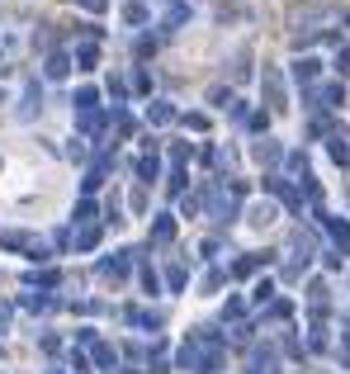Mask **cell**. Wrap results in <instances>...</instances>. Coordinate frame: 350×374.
I'll use <instances>...</instances> for the list:
<instances>
[{"instance_id": "obj_32", "label": "cell", "mask_w": 350, "mask_h": 374, "mask_svg": "<svg viewBox=\"0 0 350 374\" xmlns=\"http://www.w3.org/2000/svg\"><path fill=\"white\" fill-rule=\"evenodd\" d=\"M5 322H10V308H0V332H5Z\"/></svg>"}, {"instance_id": "obj_6", "label": "cell", "mask_w": 350, "mask_h": 374, "mask_svg": "<svg viewBox=\"0 0 350 374\" xmlns=\"http://www.w3.org/2000/svg\"><path fill=\"white\" fill-rule=\"evenodd\" d=\"M317 71H322V62H313V57L294 62V80H298V85H313V80H317Z\"/></svg>"}, {"instance_id": "obj_21", "label": "cell", "mask_w": 350, "mask_h": 374, "mask_svg": "<svg viewBox=\"0 0 350 374\" xmlns=\"http://www.w3.org/2000/svg\"><path fill=\"white\" fill-rule=\"evenodd\" d=\"M28 284H43V289H53V284H57V270H33V275H28Z\"/></svg>"}, {"instance_id": "obj_3", "label": "cell", "mask_w": 350, "mask_h": 374, "mask_svg": "<svg viewBox=\"0 0 350 374\" xmlns=\"http://www.w3.org/2000/svg\"><path fill=\"white\" fill-rule=\"evenodd\" d=\"M128 266H133V251H119L114 261H100V275H109V280H123V275H128Z\"/></svg>"}, {"instance_id": "obj_12", "label": "cell", "mask_w": 350, "mask_h": 374, "mask_svg": "<svg viewBox=\"0 0 350 374\" xmlns=\"http://www.w3.org/2000/svg\"><path fill=\"white\" fill-rule=\"evenodd\" d=\"M38 105H43V95H38V85H28V90H24V105H19V119H33Z\"/></svg>"}, {"instance_id": "obj_18", "label": "cell", "mask_w": 350, "mask_h": 374, "mask_svg": "<svg viewBox=\"0 0 350 374\" xmlns=\"http://www.w3.org/2000/svg\"><path fill=\"white\" fill-rule=\"evenodd\" d=\"M256 270H261V256H242V261L232 266V275H237V280H246V275H256Z\"/></svg>"}, {"instance_id": "obj_8", "label": "cell", "mask_w": 350, "mask_h": 374, "mask_svg": "<svg viewBox=\"0 0 350 374\" xmlns=\"http://www.w3.org/2000/svg\"><path fill=\"white\" fill-rule=\"evenodd\" d=\"M95 246H100V228H95V223L76 228V251H95Z\"/></svg>"}, {"instance_id": "obj_2", "label": "cell", "mask_w": 350, "mask_h": 374, "mask_svg": "<svg viewBox=\"0 0 350 374\" xmlns=\"http://www.w3.org/2000/svg\"><path fill=\"white\" fill-rule=\"evenodd\" d=\"M322 228L331 232V241H336L341 251H350V223H346V218H331V214H322Z\"/></svg>"}, {"instance_id": "obj_9", "label": "cell", "mask_w": 350, "mask_h": 374, "mask_svg": "<svg viewBox=\"0 0 350 374\" xmlns=\"http://www.w3.org/2000/svg\"><path fill=\"white\" fill-rule=\"evenodd\" d=\"M128 322H133V327H161V313H152V308H128Z\"/></svg>"}, {"instance_id": "obj_20", "label": "cell", "mask_w": 350, "mask_h": 374, "mask_svg": "<svg viewBox=\"0 0 350 374\" xmlns=\"http://www.w3.org/2000/svg\"><path fill=\"white\" fill-rule=\"evenodd\" d=\"M95 57H100V53H95V43H81V48H76V62H81L85 71L95 67Z\"/></svg>"}, {"instance_id": "obj_17", "label": "cell", "mask_w": 350, "mask_h": 374, "mask_svg": "<svg viewBox=\"0 0 350 374\" xmlns=\"http://www.w3.org/2000/svg\"><path fill=\"white\" fill-rule=\"evenodd\" d=\"M251 223H256V228H270V223H274V204H256V209H251Z\"/></svg>"}, {"instance_id": "obj_4", "label": "cell", "mask_w": 350, "mask_h": 374, "mask_svg": "<svg viewBox=\"0 0 350 374\" xmlns=\"http://www.w3.org/2000/svg\"><path fill=\"white\" fill-rule=\"evenodd\" d=\"M189 15H194V10H189L185 0H175V5H170V10H166V19H161V28H166V33H175V28H180V24H189Z\"/></svg>"}, {"instance_id": "obj_24", "label": "cell", "mask_w": 350, "mask_h": 374, "mask_svg": "<svg viewBox=\"0 0 350 374\" xmlns=\"http://www.w3.org/2000/svg\"><path fill=\"white\" fill-rule=\"evenodd\" d=\"M180 124H185V128H194V133H204V128H209V114H185Z\"/></svg>"}, {"instance_id": "obj_19", "label": "cell", "mask_w": 350, "mask_h": 374, "mask_svg": "<svg viewBox=\"0 0 350 374\" xmlns=\"http://www.w3.org/2000/svg\"><path fill=\"white\" fill-rule=\"evenodd\" d=\"M19 303H24V308H33V313H48V308H53V298H48V294H24Z\"/></svg>"}, {"instance_id": "obj_1", "label": "cell", "mask_w": 350, "mask_h": 374, "mask_svg": "<svg viewBox=\"0 0 350 374\" xmlns=\"http://www.w3.org/2000/svg\"><path fill=\"white\" fill-rule=\"evenodd\" d=\"M313 100H317L322 109L346 105V85H341V80H326V85H317V90H313Z\"/></svg>"}, {"instance_id": "obj_31", "label": "cell", "mask_w": 350, "mask_h": 374, "mask_svg": "<svg viewBox=\"0 0 350 374\" xmlns=\"http://www.w3.org/2000/svg\"><path fill=\"white\" fill-rule=\"evenodd\" d=\"M81 5H85V10H95V15H100V10H105L109 0H81Z\"/></svg>"}, {"instance_id": "obj_27", "label": "cell", "mask_w": 350, "mask_h": 374, "mask_svg": "<svg viewBox=\"0 0 350 374\" xmlns=\"http://www.w3.org/2000/svg\"><path fill=\"white\" fill-rule=\"evenodd\" d=\"M166 280H170V289H185V266H170Z\"/></svg>"}, {"instance_id": "obj_30", "label": "cell", "mask_w": 350, "mask_h": 374, "mask_svg": "<svg viewBox=\"0 0 350 374\" xmlns=\"http://www.w3.org/2000/svg\"><path fill=\"white\" fill-rule=\"evenodd\" d=\"M336 71H341V76H350V48H341V53H336Z\"/></svg>"}, {"instance_id": "obj_13", "label": "cell", "mask_w": 350, "mask_h": 374, "mask_svg": "<svg viewBox=\"0 0 350 374\" xmlns=\"http://www.w3.org/2000/svg\"><path fill=\"white\" fill-rule=\"evenodd\" d=\"M326 152H331V161H341V166H346V161H350V147H346V133H331V142H326Z\"/></svg>"}, {"instance_id": "obj_15", "label": "cell", "mask_w": 350, "mask_h": 374, "mask_svg": "<svg viewBox=\"0 0 350 374\" xmlns=\"http://www.w3.org/2000/svg\"><path fill=\"white\" fill-rule=\"evenodd\" d=\"M279 157H284V152H279V142H274V137L256 142V161H265V166H270V161H279Z\"/></svg>"}, {"instance_id": "obj_26", "label": "cell", "mask_w": 350, "mask_h": 374, "mask_svg": "<svg viewBox=\"0 0 350 374\" xmlns=\"http://www.w3.org/2000/svg\"><path fill=\"white\" fill-rule=\"evenodd\" d=\"M90 218H95V204H90V199H81V204H76V223H81V228H85Z\"/></svg>"}, {"instance_id": "obj_28", "label": "cell", "mask_w": 350, "mask_h": 374, "mask_svg": "<svg viewBox=\"0 0 350 374\" xmlns=\"http://www.w3.org/2000/svg\"><path fill=\"white\" fill-rule=\"evenodd\" d=\"M123 19H128V24H142V19H147V10H142V5H128V10H123Z\"/></svg>"}, {"instance_id": "obj_29", "label": "cell", "mask_w": 350, "mask_h": 374, "mask_svg": "<svg viewBox=\"0 0 350 374\" xmlns=\"http://www.w3.org/2000/svg\"><path fill=\"white\" fill-rule=\"evenodd\" d=\"M265 298H274V284H270V280H261V284H256V303H265Z\"/></svg>"}, {"instance_id": "obj_14", "label": "cell", "mask_w": 350, "mask_h": 374, "mask_svg": "<svg viewBox=\"0 0 350 374\" xmlns=\"http://www.w3.org/2000/svg\"><path fill=\"white\" fill-rule=\"evenodd\" d=\"M137 176H142V180H157V176H161V161H157V152H147V157L137 161Z\"/></svg>"}, {"instance_id": "obj_22", "label": "cell", "mask_w": 350, "mask_h": 374, "mask_svg": "<svg viewBox=\"0 0 350 374\" xmlns=\"http://www.w3.org/2000/svg\"><path fill=\"white\" fill-rule=\"evenodd\" d=\"M95 365H114V346H105V341H95Z\"/></svg>"}, {"instance_id": "obj_25", "label": "cell", "mask_w": 350, "mask_h": 374, "mask_svg": "<svg viewBox=\"0 0 350 374\" xmlns=\"http://www.w3.org/2000/svg\"><path fill=\"white\" fill-rule=\"evenodd\" d=\"M170 161H175V171H180L189 161V142H175V147H170Z\"/></svg>"}, {"instance_id": "obj_11", "label": "cell", "mask_w": 350, "mask_h": 374, "mask_svg": "<svg viewBox=\"0 0 350 374\" xmlns=\"http://www.w3.org/2000/svg\"><path fill=\"white\" fill-rule=\"evenodd\" d=\"M71 105H76V114H90V109H100V95L85 85V90H76V100H71Z\"/></svg>"}, {"instance_id": "obj_10", "label": "cell", "mask_w": 350, "mask_h": 374, "mask_svg": "<svg viewBox=\"0 0 350 374\" xmlns=\"http://www.w3.org/2000/svg\"><path fill=\"white\" fill-rule=\"evenodd\" d=\"M170 237H175V218H157V223H152V241H157V246H166Z\"/></svg>"}, {"instance_id": "obj_16", "label": "cell", "mask_w": 350, "mask_h": 374, "mask_svg": "<svg viewBox=\"0 0 350 374\" xmlns=\"http://www.w3.org/2000/svg\"><path fill=\"white\" fill-rule=\"evenodd\" d=\"M170 119H175V109L166 105V100H157V105L147 109V124H170Z\"/></svg>"}, {"instance_id": "obj_7", "label": "cell", "mask_w": 350, "mask_h": 374, "mask_svg": "<svg viewBox=\"0 0 350 374\" xmlns=\"http://www.w3.org/2000/svg\"><path fill=\"white\" fill-rule=\"evenodd\" d=\"M265 95H270V109H284V80H279V71H265Z\"/></svg>"}, {"instance_id": "obj_23", "label": "cell", "mask_w": 350, "mask_h": 374, "mask_svg": "<svg viewBox=\"0 0 350 374\" xmlns=\"http://www.w3.org/2000/svg\"><path fill=\"white\" fill-rule=\"evenodd\" d=\"M109 95H114V105H119V100L128 95V80H123V76H109Z\"/></svg>"}, {"instance_id": "obj_5", "label": "cell", "mask_w": 350, "mask_h": 374, "mask_svg": "<svg viewBox=\"0 0 350 374\" xmlns=\"http://www.w3.org/2000/svg\"><path fill=\"white\" fill-rule=\"evenodd\" d=\"M43 71H48V80H67V71H71V57H67V53H48Z\"/></svg>"}]
</instances>
